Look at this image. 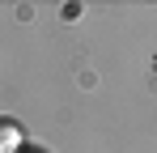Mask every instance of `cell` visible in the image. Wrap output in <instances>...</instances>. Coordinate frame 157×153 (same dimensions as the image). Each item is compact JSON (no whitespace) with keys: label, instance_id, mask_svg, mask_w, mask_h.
<instances>
[{"label":"cell","instance_id":"6da1fadb","mask_svg":"<svg viewBox=\"0 0 157 153\" xmlns=\"http://www.w3.org/2000/svg\"><path fill=\"white\" fill-rule=\"evenodd\" d=\"M21 149V128L13 119H0V153H17Z\"/></svg>","mask_w":157,"mask_h":153}]
</instances>
